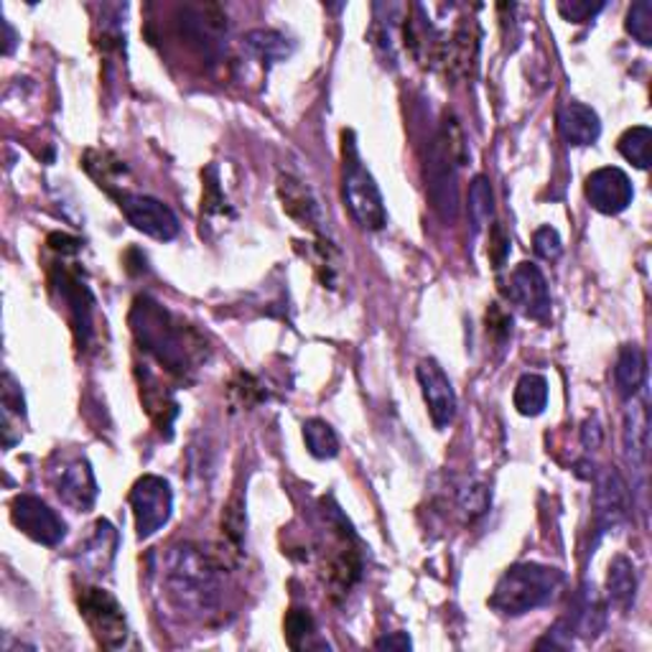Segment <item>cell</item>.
<instances>
[{"label": "cell", "mask_w": 652, "mask_h": 652, "mask_svg": "<svg viewBox=\"0 0 652 652\" xmlns=\"http://www.w3.org/2000/svg\"><path fill=\"white\" fill-rule=\"evenodd\" d=\"M133 337L177 378H189L204 362L209 349L202 334L181 324L150 296H138L130 308Z\"/></svg>", "instance_id": "obj_1"}, {"label": "cell", "mask_w": 652, "mask_h": 652, "mask_svg": "<svg viewBox=\"0 0 652 652\" xmlns=\"http://www.w3.org/2000/svg\"><path fill=\"white\" fill-rule=\"evenodd\" d=\"M220 554L204 546L183 543L173 546L164 564V591L169 601L187 614H209L220 604V571H224Z\"/></svg>", "instance_id": "obj_2"}, {"label": "cell", "mask_w": 652, "mask_h": 652, "mask_svg": "<svg viewBox=\"0 0 652 652\" xmlns=\"http://www.w3.org/2000/svg\"><path fill=\"white\" fill-rule=\"evenodd\" d=\"M466 161V138L454 113H444L439 136L425 161V194L441 220L456 222L459 214V166Z\"/></svg>", "instance_id": "obj_3"}, {"label": "cell", "mask_w": 652, "mask_h": 652, "mask_svg": "<svg viewBox=\"0 0 652 652\" xmlns=\"http://www.w3.org/2000/svg\"><path fill=\"white\" fill-rule=\"evenodd\" d=\"M564 587V574L558 568L540 564H515L499 576L490 607L503 617H523L548 604Z\"/></svg>", "instance_id": "obj_4"}, {"label": "cell", "mask_w": 652, "mask_h": 652, "mask_svg": "<svg viewBox=\"0 0 652 652\" xmlns=\"http://www.w3.org/2000/svg\"><path fill=\"white\" fill-rule=\"evenodd\" d=\"M341 158H345V171H341V189H345V202L355 220L365 230H382L388 224L386 199L380 194V187L375 183L372 173L365 169L362 158L357 154L353 133H341Z\"/></svg>", "instance_id": "obj_5"}, {"label": "cell", "mask_w": 652, "mask_h": 652, "mask_svg": "<svg viewBox=\"0 0 652 652\" xmlns=\"http://www.w3.org/2000/svg\"><path fill=\"white\" fill-rule=\"evenodd\" d=\"M77 607L95 640L107 650H118L128 642V620L125 609L111 591L99 587H82L77 591Z\"/></svg>", "instance_id": "obj_6"}, {"label": "cell", "mask_w": 652, "mask_h": 652, "mask_svg": "<svg viewBox=\"0 0 652 652\" xmlns=\"http://www.w3.org/2000/svg\"><path fill=\"white\" fill-rule=\"evenodd\" d=\"M128 503L133 507V517H136V533L140 540H148L150 535H156L171 520L173 513V492L171 484L164 476L146 474L133 484Z\"/></svg>", "instance_id": "obj_7"}, {"label": "cell", "mask_w": 652, "mask_h": 652, "mask_svg": "<svg viewBox=\"0 0 652 652\" xmlns=\"http://www.w3.org/2000/svg\"><path fill=\"white\" fill-rule=\"evenodd\" d=\"M123 214L128 217V222L144 235L154 240H173L179 235V220L171 212L169 204H164L161 199L146 197V194H130V191H120L115 194Z\"/></svg>", "instance_id": "obj_8"}, {"label": "cell", "mask_w": 652, "mask_h": 652, "mask_svg": "<svg viewBox=\"0 0 652 652\" xmlns=\"http://www.w3.org/2000/svg\"><path fill=\"white\" fill-rule=\"evenodd\" d=\"M507 298L513 301L528 319L538 324H546L550 319V314H554V301H550L546 275H543L540 267L533 263H520L515 267L513 275H509Z\"/></svg>", "instance_id": "obj_9"}, {"label": "cell", "mask_w": 652, "mask_h": 652, "mask_svg": "<svg viewBox=\"0 0 652 652\" xmlns=\"http://www.w3.org/2000/svg\"><path fill=\"white\" fill-rule=\"evenodd\" d=\"M11 520L23 535L41 546H56L66 535V525L44 499L33 495H19L11 503Z\"/></svg>", "instance_id": "obj_10"}, {"label": "cell", "mask_w": 652, "mask_h": 652, "mask_svg": "<svg viewBox=\"0 0 652 652\" xmlns=\"http://www.w3.org/2000/svg\"><path fill=\"white\" fill-rule=\"evenodd\" d=\"M416 378L418 386H421L425 406H429L433 425L437 429H449L456 418V392L444 367L437 359H421L416 367Z\"/></svg>", "instance_id": "obj_11"}, {"label": "cell", "mask_w": 652, "mask_h": 652, "mask_svg": "<svg viewBox=\"0 0 652 652\" xmlns=\"http://www.w3.org/2000/svg\"><path fill=\"white\" fill-rule=\"evenodd\" d=\"M597 484V528L599 533H612L627 523L630 517V490H627L624 476L614 470V466H604L593 476Z\"/></svg>", "instance_id": "obj_12"}, {"label": "cell", "mask_w": 652, "mask_h": 652, "mask_svg": "<svg viewBox=\"0 0 652 652\" xmlns=\"http://www.w3.org/2000/svg\"><path fill=\"white\" fill-rule=\"evenodd\" d=\"M583 194H587L589 204L601 214H620L632 204L634 189L630 177L617 166H604L589 173L587 183H583Z\"/></svg>", "instance_id": "obj_13"}, {"label": "cell", "mask_w": 652, "mask_h": 652, "mask_svg": "<svg viewBox=\"0 0 652 652\" xmlns=\"http://www.w3.org/2000/svg\"><path fill=\"white\" fill-rule=\"evenodd\" d=\"M54 286L60 288L64 306L70 308L72 326H74V334H77L80 347L87 345L92 334V306H95V301H92L90 288L85 286V281H82L77 267H70L64 263L56 265Z\"/></svg>", "instance_id": "obj_14"}, {"label": "cell", "mask_w": 652, "mask_h": 652, "mask_svg": "<svg viewBox=\"0 0 652 652\" xmlns=\"http://www.w3.org/2000/svg\"><path fill=\"white\" fill-rule=\"evenodd\" d=\"M476 54H480V29L474 19H464L449 41H444L439 64L444 66L446 77L466 80L476 66Z\"/></svg>", "instance_id": "obj_15"}, {"label": "cell", "mask_w": 652, "mask_h": 652, "mask_svg": "<svg viewBox=\"0 0 652 652\" xmlns=\"http://www.w3.org/2000/svg\"><path fill=\"white\" fill-rule=\"evenodd\" d=\"M347 535L349 530L341 535L337 546L326 554L324 566H322L324 583L329 587L334 599L347 597L355 583L362 579V556H359V550L353 546V543H347Z\"/></svg>", "instance_id": "obj_16"}, {"label": "cell", "mask_w": 652, "mask_h": 652, "mask_svg": "<svg viewBox=\"0 0 652 652\" xmlns=\"http://www.w3.org/2000/svg\"><path fill=\"white\" fill-rule=\"evenodd\" d=\"M278 199L283 204V212H286L291 220H296L301 228L312 230L319 235L322 224H324V214L322 207L316 202L314 191L306 187L304 181L291 177V173H281L278 177Z\"/></svg>", "instance_id": "obj_17"}, {"label": "cell", "mask_w": 652, "mask_h": 652, "mask_svg": "<svg viewBox=\"0 0 652 652\" xmlns=\"http://www.w3.org/2000/svg\"><path fill=\"white\" fill-rule=\"evenodd\" d=\"M138 386L140 403H144L150 421H154L156 429L161 431L166 439H171L173 421H177L179 416V403L177 398H173V392L161 386V380L148 370H138Z\"/></svg>", "instance_id": "obj_18"}, {"label": "cell", "mask_w": 652, "mask_h": 652, "mask_svg": "<svg viewBox=\"0 0 652 652\" xmlns=\"http://www.w3.org/2000/svg\"><path fill=\"white\" fill-rule=\"evenodd\" d=\"M56 492H60L62 503L77 509V513L92 509L97 499V482L85 459H77V462L66 466L60 476V484H56Z\"/></svg>", "instance_id": "obj_19"}, {"label": "cell", "mask_w": 652, "mask_h": 652, "mask_svg": "<svg viewBox=\"0 0 652 652\" xmlns=\"http://www.w3.org/2000/svg\"><path fill=\"white\" fill-rule=\"evenodd\" d=\"M558 130L568 146H591L601 136V123L589 105L566 103L558 111Z\"/></svg>", "instance_id": "obj_20"}, {"label": "cell", "mask_w": 652, "mask_h": 652, "mask_svg": "<svg viewBox=\"0 0 652 652\" xmlns=\"http://www.w3.org/2000/svg\"><path fill=\"white\" fill-rule=\"evenodd\" d=\"M624 456L634 470H642L648 464V451H650V416L645 400H632V406L627 408L624 416Z\"/></svg>", "instance_id": "obj_21"}, {"label": "cell", "mask_w": 652, "mask_h": 652, "mask_svg": "<svg viewBox=\"0 0 652 652\" xmlns=\"http://www.w3.org/2000/svg\"><path fill=\"white\" fill-rule=\"evenodd\" d=\"M648 359L640 345H624L614 365V382L624 398H634L645 386Z\"/></svg>", "instance_id": "obj_22"}, {"label": "cell", "mask_w": 652, "mask_h": 652, "mask_svg": "<svg viewBox=\"0 0 652 652\" xmlns=\"http://www.w3.org/2000/svg\"><path fill=\"white\" fill-rule=\"evenodd\" d=\"M607 593L614 607L630 609L634 604V597H638V574H634V566L630 558L617 556L614 561L609 564Z\"/></svg>", "instance_id": "obj_23"}, {"label": "cell", "mask_w": 652, "mask_h": 652, "mask_svg": "<svg viewBox=\"0 0 652 652\" xmlns=\"http://www.w3.org/2000/svg\"><path fill=\"white\" fill-rule=\"evenodd\" d=\"M115 548H118V533H115V528L107 520H97L90 543L82 548V558H85V564L92 571L103 574L113 564Z\"/></svg>", "instance_id": "obj_24"}, {"label": "cell", "mask_w": 652, "mask_h": 652, "mask_svg": "<svg viewBox=\"0 0 652 652\" xmlns=\"http://www.w3.org/2000/svg\"><path fill=\"white\" fill-rule=\"evenodd\" d=\"M513 403L520 416H528V418L540 416L548 406V380L543 378V375L525 372L515 386Z\"/></svg>", "instance_id": "obj_25"}, {"label": "cell", "mask_w": 652, "mask_h": 652, "mask_svg": "<svg viewBox=\"0 0 652 652\" xmlns=\"http://www.w3.org/2000/svg\"><path fill=\"white\" fill-rule=\"evenodd\" d=\"M617 148H620V154L627 161L645 171L652 164V130L648 125H634V128L622 133Z\"/></svg>", "instance_id": "obj_26"}, {"label": "cell", "mask_w": 652, "mask_h": 652, "mask_svg": "<svg viewBox=\"0 0 652 652\" xmlns=\"http://www.w3.org/2000/svg\"><path fill=\"white\" fill-rule=\"evenodd\" d=\"M304 441L308 454L316 459H334L339 454L337 431L326 421H322V418H312V421L304 423Z\"/></svg>", "instance_id": "obj_27"}, {"label": "cell", "mask_w": 652, "mask_h": 652, "mask_svg": "<svg viewBox=\"0 0 652 652\" xmlns=\"http://www.w3.org/2000/svg\"><path fill=\"white\" fill-rule=\"evenodd\" d=\"M492 214H495V191L487 177H476L470 187V217L474 230L487 228Z\"/></svg>", "instance_id": "obj_28"}, {"label": "cell", "mask_w": 652, "mask_h": 652, "mask_svg": "<svg viewBox=\"0 0 652 652\" xmlns=\"http://www.w3.org/2000/svg\"><path fill=\"white\" fill-rule=\"evenodd\" d=\"M316 640V620L312 617L308 609L294 607L288 609L286 614V642L294 650H304V648H314Z\"/></svg>", "instance_id": "obj_29"}, {"label": "cell", "mask_w": 652, "mask_h": 652, "mask_svg": "<svg viewBox=\"0 0 652 652\" xmlns=\"http://www.w3.org/2000/svg\"><path fill=\"white\" fill-rule=\"evenodd\" d=\"M245 44H248L250 52L257 54L265 62L286 60V56L291 54L286 39H283L278 31H267V29L250 31L248 39H245Z\"/></svg>", "instance_id": "obj_30"}, {"label": "cell", "mask_w": 652, "mask_h": 652, "mask_svg": "<svg viewBox=\"0 0 652 652\" xmlns=\"http://www.w3.org/2000/svg\"><path fill=\"white\" fill-rule=\"evenodd\" d=\"M624 29L642 46L652 44V0H638L627 11Z\"/></svg>", "instance_id": "obj_31"}, {"label": "cell", "mask_w": 652, "mask_h": 652, "mask_svg": "<svg viewBox=\"0 0 652 652\" xmlns=\"http://www.w3.org/2000/svg\"><path fill=\"white\" fill-rule=\"evenodd\" d=\"M228 392H230V403L235 408H253L265 398L261 382L248 372H238L235 378H232Z\"/></svg>", "instance_id": "obj_32"}, {"label": "cell", "mask_w": 652, "mask_h": 652, "mask_svg": "<svg viewBox=\"0 0 652 652\" xmlns=\"http://www.w3.org/2000/svg\"><path fill=\"white\" fill-rule=\"evenodd\" d=\"M533 248H535V255L543 257V261H558V257L564 255V240L561 235H558V230L550 228V224L535 230Z\"/></svg>", "instance_id": "obj_33"}, {"label": "cell", "mask_w": 652, "mask_h": 652, "mask_svg": "<svg viewBox=\"0 0 652 652\" xmlns=\"http://www.w3.org/2000/svg\"><path fill=\"white\" fill-rule=\"evenodd\" d=\"M604 3H589V0H561L558 3V13L564 15L568 23H587L597 15Z\"/></svg>", "instance_id": "obj_34"}, {"label": "cell", "mask_w": 652, "mask_h": 652, "mask_svg": "<svg viewBox=\"0 0 652 652\" xmlns=\"http://www.w3.org/2000/svg\"><path fill=\"white\" fill-rule=\"evenodd\" d=\"M487 242H490L487 255H490L492 265L503 267L505 261H507V255H509V238H507V232H505L503 224H499V222H492L490 224V240Z\"/></svg>", "instance_id": "obj_35"}, {"label": "cell", "mask_w": 652, "mask_h": 652, "mask_svg": "<svg viewBox=\"0 0 652 652\" xmlns=\"http://www.w3.org/2000/svg\"><path fill=\"white\" fill-rule=\"evenodd\" d=\"M462 507L470 517L484 515L490 507V490L484 487V484H472V487H466L462 497Z\"/></svg>", "instance_id": "obj_36"}, {"label": "cell", "mask_w": 652, "mask_h": 652, "mask_svg": "<svg viewBox=\"0 0 652 652\" xmlns=\"http://www.w3.org/2000/svg\"><path fill=\"white\" fill-rule=\"evenodd\" d=\"M487 332L495 334V337H499V339L507 337V334L513 332V319H509V316L497 304H492L490 312H487Z\"/></svg>", "instance_id": "obj_37"}, {"label": "cell", "mask_w": 652, "mask_h": 652, "mask_svg": "<svg viewBox=\"0 0 652 652\" xmlns=\"http://www.w3.org/2000/svg\"><path fill=\"white\" fill-rule=\"evenodd\" d=\"M375 648L378 650H411V638H408V632H392V634H388V638L375 642Z\"/></svg>", "instance_id": "obj_38"}, {"label": "cell", "mask_w": 652, "mask_h": 652, "mask_svg": "<svg viewBox=\"0 0 652 652\" xmlns=\"http://www.w3.org/2000/svg\"><path fill=\"white\" fill-rule=\"evenodd\" d=\"M49 245H52L54 253H62V255H74L80 250V240L77 238H70V235H56L49 238Z\"/></svg>", "instance_id": "obj_39"}, {"label": "cell", "mask_w": 652, "mask_h": 652, "mask_svg": "<svg viewBox=\"0 0 652 652\" xmlns=\"http://www.w3.org/2000/svg\"><path fill=\"white\" fill-rule=\"evenodd\" d=\"M583 446L587 449H599L601 446V429H599V421L597 418H591V421H587V425H583Z\"/></svg>", "instance_id": "obj_40"}]
</instances>
